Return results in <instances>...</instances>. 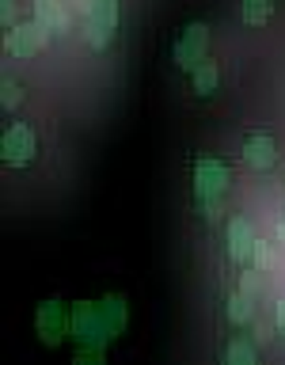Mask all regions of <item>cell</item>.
<instances>
[{
  "label": "cell",
  "instance_id": "21",
  "mask_svg": "<svg viewBox=\"0 0 285 365\" xmlns=\"http://www.w3.org/2000/svg\"><path fill=\"white\" fill-rule=\"evenodd\" d=\"M278 244H285V217H281V225H278Z\"/></svg>",
  "mask_w": 285,
  "mask_h": 365
},
{
  "label": "cell",
  "instance_id": "7",
  "mask_svg": "<svg viewBox=\"0 0 285 365\" xmlns=\"http://www.w3.org/2000/svg\"><path fill=\"white\" fill-rule=\"evenodd\" d=\"M68 319H73V312H65L61 301H42L38 312H34V331L46 346H57L68 335Z\"/></svg>",
  "mask_w": 285,
  "mask_h": 365
},
{
  "label": "cell",
  "instance_id": "15",
  "mask_svg": "<svg viewBox=\"0 0 285 365\" xmlns=\"http://www.w3.org/2000/svg\"><path fill=\"white\" fill-rule=\"evenodd\" d=\"M251 262H255V270L270 274L274 267H278V247L266 244V240H255V251H251Z\"/></svg>",
  "mask_w": 285,
  "mask_h": 365
},
{
  "label": "cell",
  "instance_id": "13",
  "mask_svg": "<svg viewBox=\"0 0 285 365\" xmlns=\"http://www.w3.org/2000/svg\"><path fill=\"white\" fill-rule=\"evenodd\" d=\"M259 358V342L255 339H232L224 346V361L228 365H255Z\"/></svg>",
  "mask_w": 285,
  "mask_h": 365
},
{
  "label": "cell",
  "instance_id": "11",
  "mask_svg": "<svg viewBox=\"0 0 285 365\" xmlns=\"http://www.w3.org/2000/svg\"><path fill=\"white\" fill-rule=\"evenodd\" d=\"M224 316H228V324H236V327L251 324V319H255V297L236 289L232 297H228V304H224Z\"/></svg>",
  "mask_w": 285,
  "mask_h": 365
},
{
  "label": "cell",
  "instance_id": "9",
  "mask_svg": "<svg viewBox=\"0 0 285 365\" xmlns=\"http://www.w3.org/2000/svg\"><path fill=\"white\" fill-rule=\"evenodd\" d=\"M274 160H278V145H274V137H266V133L247 137V145H244V164H247L251 171H270Z\"/></svg>",
  "mask_w": 285,
  "mask_h": 365
},
{
  "label": "cell",
  "instance_id": "5",
  "mask_svg": "<svg viewBox=\"0 0 285 365\" xmlns=\"http://www.w3.org/2000/svg\"><path fill=\"white\" fill-rule=\"evenodd\" d=\"M46 42H50V27H46L42 19H19L16 27H8L4 34V50L11 57H34L46 50Z\"/></svg>",
  "mask_w": 285,
  "mask_h": 365
},
{
  "label": "cell",
  "instance_id": "20",
  "mask_svg": "<svg viewBox=\"0 0 285 365\" xmlns=\"http://www.w3.org/2000/svg\"><path fill=\"white\" fill-rule=\"evenodd\" d=\"M278 327L285 331V301H278Z\"/></svg>",
  "mask_w": 285,
  "mask_h": 365
},
{
  "label": "cell",
  "instance_id": "10",
  "mask_svg": "<svg viewBox=\"0 0 285 365\" xmlns=\"http://www.w3.org/2000/svg\"><path fill=\"white\" fill-rule=\"evenodd\" d=\"M99 304H103V316H107L110 335L118 339L122 331H125V319H130V304H125V297H122V293H107Z\"/></svg>",
  "mask_w": 285,
  "mask_h": 365
},
{
  "label": "cell",
  "instance_id": "3",
  "mask_svg": "<svg viewBox=\"0 0 285 365\" xmlns=\"http://www.w3.org/2000/svg\"><path fill=\"white\" fill-rule=\"evenodd\" d=\"M205 53H209V27H205L202 19H194V23H187V31L179 34V42H175V50H171V57H175V68H182V73H194V68L205 61Z\"/></svg>",
  "mask_w": 285,
  "mask_h": 365
},
{
  "label": "cell",
  "instance_id": "8",
  "mask_svg": "<svg viewBox=\"0 0 285 365\" xmlns=\"http://www.w3.org/2000/svg\"><path fill=\"white\" fill-rule=\"evenodd\" d=\"M224 244H228V259L247 267L251 262V251H255V228H251L247 217H232L224 225Z\"/></svg>",
  "mask_w": 285,
  "mask_h": 365
},
{
  "label": "cell",
  "instance_id": "1",
  "mask_svg": "<svg viewBox=\"0 0 285 365\" xmlns=\"http://www.w3.org/2000/svg\"><path fill=\"white\" fill-rule=\"evenodd\" d=\"M228 187V168L221 160H198L194 164V198H198V210L205 221H217L221 217V198Z\"/></svg>",
  "mask_w": 285,
  "mask_h": 365
},
{
  "label": "cell",
  "instance_id": "19",
  "mask_svg": "<svg viewBox=\"0 0 285 365\" xmlns=\"http://www.w3.org/2000/svg\"><path fill=\"white\" fill-rule=\"evenodd\" d=\"M251 339H255L259 346H262V342H270V327L262 324V319H251Z\"/></svg>",
  "mask_w": 285,
  "mask_h": 365
},
{
  "label": "cell",
  "instance_id": "6",
  "mask_svg": "<svg viewBox=\"0 0 285 365\" xmlns=\"http://www.w3.org/2000/svg\"><path fill=\"white\" fill-rule=\"evenodd\" d=\"M34 153H38V141H34V130L27 122H11L4 137H0V160L8 168H27Z\"/></svg>",
  "mask_w": 285,
  "mask_h": 365
},
{
  "label": "cell",
  "instance_id": "17",
  "mask_svg": "<svg viewBox=\"0 0 285 365\" xmlns=\"http://www.w3.org/2000/svg\"><path fill=\"white\" fill-rule=\"evenodd\" d=\"M259 274H262V270H247L244 278H239V289H244V293H251L255 301H259V293H262V278H259Z\"/></svg>",
  "mask_w": 285,
  "mask_h": 365
},
{
  "label": "cell",
  "instance_id": "2",
  "mask_svg": "<svg viewBox=\"0 0 285 365\" xmlns=\"http://www.w3.org/2000/svg\"><path fill=\"white\" fill-rule=\"evenodd\" d=\"M68 335L76 339V346H91V350L107 346L114 335L107 327V316H103V304L99 301H76L73 319H68Z\"/></svg>",
  "mask_w": 285,
  "mask_h": 365
},
{
  "label": "cell",
  "instance_id": "16",
  "mask_svg": "<svg viewBox=\"0 0 285 365\" xmlns=\"http://www.w3.org/2000/svg\"><path fill=\"white\" fill-rule=\"evenodd\" d=\"M19 99H23V88H19L11 76H4V84H0V107H4V110H16Z\"/></svg>",
  "mask_w": 285,
  "mask_h": 365
},
{
  "label": "cell",
  "instance_id": "18",
  "mask_svg": "<svg viewBox=\"0 0 285 365\" xmlns=\"http://www.w3.org/2000/svg\"><path fill=\"white\" fill-rule=\"evenodd\" d=\"M0 23L16 27V0H0Z\"/></svg>",
  "mask_w": 285,
  "mask_h": 365
},
{
  "label": "cell",
  "instance_id": "12",
  "mask_svg": "<svg viewBox=\"0 0 285 365\" xmlns=\"http://www.w3.org/2000/svg\"><path fill=\"white\" fill-rule=\"evenodd\" d=\"M190 84H194V91H198V96H213L217 84H221V68H217L209 57H205V61L190 73Z\"/></svg>",
  "mask_w": 285,
  "mask_h": 365
},
{
  "label": "cell",
  "instance_id": "14",
  "mask_svg": "<svg viewBox=\"0 0 285 365\" xmlns=\"http://www.w3.org/2000/svg\"><path fill=\"white\" fill-rule=\"evenodd\" d=\"M274 16V0H239V19L247 23V27H259V23H266Z\"/></svg>",
  "mask_w": 285,
  "mask_h": 365
},
{
  "label": "cell",
  "instance_id": "4",
  "mask_svg": "<svg viewBox=\"0 0 285 365\" xmlns=\"http://www.w3.org/2000/svg\"><path fill=\"white\" fill-rule=\"evenodd\" d=\"M118 31V0H95L84 16V34L91 42V50H107Z\"/></svg>",
  "mask_w": 285,
  "mask_h": 365
}]
</instances>
